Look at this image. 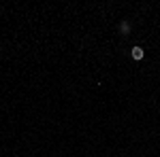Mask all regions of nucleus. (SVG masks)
I'll return each mask as SVG.
<instances>
[{
	"mask_svg": "<svg viewBox=\"0 0 160 157\" xmlns=\"http://www.w3.org/2000/svg\"><path fill=\"white\" fill-rule=\"evenodd\" d=\"M120 32L122 34H130V24L128 21H120Z\"/></svg>",
	"mask_w": 160,
	"mask_h": 157,
	"instance_id": "2",
	"label": "nucleus"
},
{
	"mask_svg": "<svg viewBox=\"0 0 160 157\" xmlns=\"http://www.w3.org/2000/svg\"><path fill=\"white\" fill-rule=\"evenodd\" d=\"M130 55H132V60H143V49L137 45V47L130 49Z\"/></svg>",
	"mask_w": 160,
	"mask_h": 157,
	"instance_id": "1",
	"label": "nucleus"
}]
</instances>
